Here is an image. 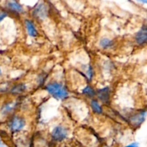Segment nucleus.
<instances>
[{
    "mask_svg": "<svg viewBox=\"0 0 147 147\" xmlns=\"http://www.w3.org/2000/svg\"><path fill=\"white\" fill-rule=\"evenodd\" d=\"M45 90L56 99L63 100L68 96L66 88L58 82H51L45 86Z\"/></svg>",
    "mask_w": 147,
    "mask_h": 147,
    "instance_id": "nucleus-1",
    "label": "nucleus"
},
{
    "mask_svg": "<svg viewBox=\"0 0 147 147\" xmlns=\"http://www.w3.org/2000/svg\"><path fill=\"white\" fill-rule=\"evenodd\" d=\"M25 120L18 116H14L9 122V128L11 131L17 132L25 126Z\"/></svg>",
    "mask_w": 147,
    "mask_h": 147,
    "instance_id": "nucleus-2",
    "label": "nucleus"
},
{
    "mask_svg": "<svg viewBox=\"0 0 147 147\" xmlns=\"http://www.w3.org/2000/svg\"><path fill=\"white\" fill-rule=\"evenodd\" d=\"M67 130L62 126H56L52 132V138L57 142H61L67 138Z\"/></svg>",
    "mask_w": 147,
    "mask_h": 147,
    "instance_id": "nucleus-3",
    "label": "nucleus"
},
{
    "mask_svg": "<svg viewBox=\"0 0 147 147\" xmlns=\"http://www.w3.org/2000/svg\"><path fill=\"white\" fill-rule=\"evenodd\" d=\"M146 115V110L141 111L132 115V116L129 118V121H130L131 124L133 125V126H140V125H142V123L145 121Z\"/></svg>",
    "mask_w": 147,
    "mask_h": 147,
    "instance_id": "nucleus-4",
    "label": "nucleus"
},
{
    "mask_svg": "<svg viewBox=\"0 0 147 147\" xmlns=\"http://www.w3.org/2000/svg\"><path fill=\"white\" fill-rule=\"evenodd\" d=\"M48 14V9L45 4H39L33 10V15L39 20H43L47 17Z\"/></svg>",
    "mask_w": 147,
    "mask_h": 147,
    "instance_id": "nucleus-5",
    "label": "nucleus"
},
{
    "mask_svg": "<svg viewBox=\"0 0 147 147\" xmlns=\"http://www.w3.org/2000/svg\"><path fill=\"white\" fill-rule=\"evenodd\" d=\"M135 40L139 45H144L147 41V28L146 26L143 25L135 36Z\"/></svg>",
    "mask_w": 147,
    "mask_h": 147,
    "instance_id": "nucleus-6",
    "label": "nucleus"
},
{
    "mask_svg": "<svg viewBox=\"0 0 147 147\" xmlns=\"http://www.w3.org/2000/svg\"><path fill=\"white\" fill-rule=\"evenodd\" d=\"M97 95V97L98 98L99 100L103 103H109L110 100V90L108 87H105L103 88L100 89L96 93Z\"/></svg>",
    "mask_w": 147,
    "mask_h": 147,
    "instance_id": "nucleus-7",
    "label": "nucleus"
},
{
    "mask_svg": "<svg viewBox=\"0 0 147 147\" xmlns=\"http://www.w3.org/2000/svg\"><path fill=\"white\" fill-rule=\"evenodd\" d=\"M7 7L9 9L15 13H22L24 11L22 6L14 0H10L7 1Z\"/></svg>",
    "mask_w": 147,
    "mask_h": 147,
    "instance_id": "nucleus-8",
    "label": "nucleus"
},
{
    "mask_svg": "<svg viewBox=\"0 0 147 147\" xmlns=\"http://www.w3.org/2000/svg\"><path fill=\"white\" fill-rule=\"evenodd\" d=\"M24 24H25L26 30H27V34L30 37H34L37 35V30L34 26V23L30 20H26L24 21Z\"/></svg>",
    "mask_w": 147,
    "mask_h": 147,
    "instance_id": "nucleus-9",
    "label": "nucleus"
},
{
    "mask_svg": "<svg viewBox=\"0 0 147 147\" xmlns=\"http://www.w3.org/2000/svg\"><path fill=\"white\" fill-rule=\"evenodd\" d=\"M16 104L12 102H9V103H5L4 106H2L1 109V113L3 115H8L11 113V112L14 111L15 109Z\"/></svg>",
    "mask_w": 147,
    "mask_h": 147,
    "instance_id": "nucleus-10",
    "label": "nucleus"
},
{
    "mask_svg": "<svg viewBox=\"0 0 147 147\" xmlns=\"http://www.w3.org/2000/svg\"><path fill=\"white\" fill-rule=\"evenodd\" d=\"M90 107L93 111L96 114H101L103 113V110H102L101 106L98 103V102L96 100H90Z\"/></svg>",
    "mask_w": 147,
    "mask_h": 147,
    "instance_id": "nucleus-11",
    "label": "nucleus"
},
{
    "mask_svg": "<svg viewBox=\"0 0 147 147\" xmlns=\"http://www.w3.org/2000/svg\"><path fill=\"white\" fill-rule=\"evenodd\" d=\"M26 90V86L24 84H17L16 86H14L10 90V93L11 94L14 95H17L22 93V92H24Z\"/></svg>",
    "mask_w": 147,
    "mask_h": 147,
    "instance_id": "nucleus-12",
    "label": "nucleus"
},
{
    "mask_svg": "<svg viewBox=\"0 0 147 147\" xmlns=\"http://www.w3.org/2000/svg\"><path fill=\"white\" fill-rule=\"evenodd\" d=\"M113 41L109 38H103L102 40H100V46L102 48L106 49V50L111 48V47H113Z\"/></svg>",
    "mask_w": 147,
    "mask_h": 147,
    "instance_id": "nucleus-13",
    "label": "nucleus"
},
{
    "mask_svg": "<svg viewBox=\"0 0 147 147\" xmlns=\"http://www.w3.org/2000/svg\"><path fill=\"white\" fill-rule=\"evenodd\" d=\"M83 94H84L85 96H86L87 97L93 98L94 97L95 95H96V91H95L94 89H93L91 86H88L83 90Z\"/></svg>",
    "mask_w": 147,
    "mask_h": 147,
    "instance_id": "nucleus-14",
    "label": "nucleus"
},
{
    "mask_svg": "<svg viewBox=\"0 0 147 147\" xmlns=\"http://www.w3.org/2000/svg\"><path fill=\"white\" fill-rule=\"evenodd\" d=\"M93 69H92V67H90V66H89L88 68V70H87V71H86V75H87L88 80H91L92 76H93Z\"/></svg>",
    "mask_w": 147,
    "mask_h": 147,
    "instance_id": "nucleus-15",
    "label": "nucleus"
},
{
    "mask_svg": "<svg viewBox=\"0 0 147 147\" xmlns=\"http://www.w3.org/2000/svg\"><path fill=\"white\" fill-rule=\"evenodd\" d=\"M7 17V13L4 11H0V22Z\"/></svg>",
    "mask_w": 147,
    "mask_h": 147,
    "instance_id": "nucleus-16",
    "label": "nucleus"
},
{
    "mask_svg": "<svg viewBox=\"0 0 147 147\" xmlns=\"http://www.w3.org/2000/svg\"><path fill=\"white\" fill-rule=\"evenodd\" d=\"M125 147H139V144H138L137 143L134 142V143L130 144H129L128 146H126Z\"/></svg>",
    "mask_w": 147,
    "mask_h": 147,
    "instance_id": "nucleus-17",
    "label": "nucleus"
},
{
    "mask_svg": "<svg viewBox=\"0 0 147 147\" xmlns=\"http://www.w3.org/2000/svg\"><path fill=\"white\" fill-rule=\"evenodd\" d=\"M136 1H139L141 3H143V4H146L147 3V0H136Z\"/></svg>",
    "mask_w": 147,
    "mask_h": 147,
    "instance_id": "nucleus-18",
    "label": "nucleus"
},
{
    "mask_svg": "<svg viewBox=\"0 0 147 147\" xmlns=\"http://www.w3.org/2000/svg\"><path fill=\"white\" fill-rule=\"evenodd\" d=\"M1 73H2V72H1V67H0V76H1Z\"/></svg>",
    "mask_w": 147,
    "mask_h": 147,
    "instance_id": "nucleus-19",
    "label": "nucleus"
}]
</instances>
